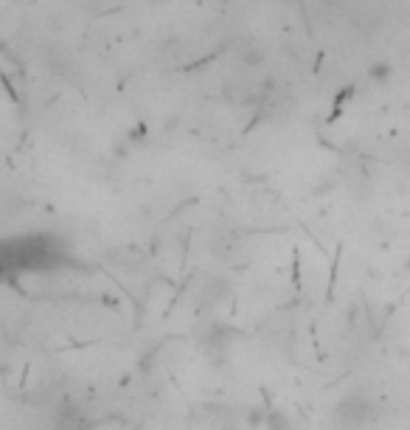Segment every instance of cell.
Masks as SVG:
<instances>
[{
	"instance_id": "7a4b0ae2",
	"label": "cell",
	"mask_w": 410,
	"mask_h": 430,
	"mask_svg": "<svg viewBox=\"0 0 410 430\" xmlns=\"http://www.w3.org/2000/svg\"><path fill=\"white\" fill-rule=\"evenodd\" d=\"M262 59H265V48L259 46L256 40H245V43L239 46V65L256 68V65H262Z\"/></svg>"
},
{
	"instance_id": "6da1fadb",
	"label": "cell",
	"mask_w": 410,
	"mask_h": 430,
	"mask_svg": "<svg viewBox=\"0 0 410 430\" xmlns=\"http://www.w3.org/2000/svg\"><path fill=\"white\" fill-rule=\"evenodd\" d=\"M374 419V399L368 394H349L334 408V422L340 430H357Z\"/></svg>"
},
{
	"instance_id": "3957f363",
	"label": "cell",
	"mask_w": 410,
	"mask_h": 430,
	"mask_svg": "<svg viewBox=\"0 0 410 430\" xmlns=\"http://www.w3.org/2000/svg\"><path fill=\"white\" fill-rule=\"evenodd\" d=\"M368 73H371V79H376V82H385V79H391V73H394V71H391V65L379 62V65H374V68H371Z\"/></svg>"
}]
</instances>
